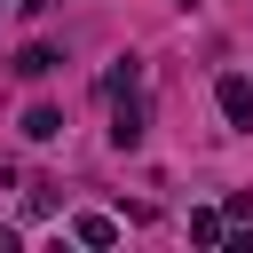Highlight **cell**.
Here are the masks:
<instances>
[{"mask_svg": "<svg viewBox=\"0 0 253 253\" xmlns=\"http://www.w3.org/2000/svg\"><path fill=\"white\" fill-rule=\"evenodd\" d=\"M55 63H63V47H47V40H32V47L16 55V71H24V79H47Z\"/></svg>", "mask_w": 253, "mask_h": 253, "instance_id": "cell-4", "label": "cell"}, {"mask_svg": "<svg viewBox=\"0 0 253 253\" xmlns=\"http://www.w3.org/2000/svg\"><path fill=\"white\" fill-rule=\"evenodd\" d=\"M24 134H32V142H55V134H63V111H55V103H32V111H24Z\"/></svg>", "mask_w": 253, "mask_h": 253, "instance_id": "cell-5", "label": "cell"}, {"mask_svg": "<svg viewBox=\"0 0 253 253\" xmlns=\"http://www.w3.org/2000/svg\"><path fill=\"white\" fill-rule=\"evenodd\" d=\"M71 237L103 253V245H119V221H111V213H71Z\"/></svg>", "mask_w": 253, "mask_h": 253, "instance_id": "cell-3", "label": "cell"}, {"mask_svg": "<svg viewBox=\"0 0 253 253\" xmlns=\"http://www.w3.org/2000/svg\"><path fill=\"white\" fill-rule=\"evenodd\" d=\"M190 237H198V245H221L229 221H221V213H190Z\"/></svg>", "mask_w": 253, "mask_h": 253, "instance_id": "cell-6", "label": "cell"}, {"mask_svg": "<svg viewBox=\"0 0 253 253\" xmlns=\"http://www.w3.org/2000/svg\"><path fill=\"white\" fill-rule=\"evenodd\" d=\"M8 8H16V16H40V8H47V0H8Z\"/></svg>", "mask_w": 253, "mask_h": 253, "instance_id": "cell-8", "label": "cell"}, {"mask_svg": "<svg viewBox=\"0 0 253 253\" xmlns=\"http://www.w3.org/2000/svg\"><path fill=\"white\" fill-rule=\"evenodd\" d=\"M111 103V150H142V87H119V95H103Z\"/></svg>", "mask_w": 253, "mask_h": 253, "instance_id": "cell-1", "label": "cell"}, {"mask_svg": "<svg viewBox=\"0 0 253 253\" xmlns=\"http://www.w3.org/2000/svg\"><path fill=\"white\" fill-rule=\"evenodd\" d=\"M221 221H253V190H229V206H221Z\"/></svg>", "mask_w": 253, "mask_h": 253, "instance_id": "cell-7", "label": "cell"}, {"mask_svg": "<svg viewBox=\"0 0 253 253\" xmlns=\"http://www.w3.org/2000/svg\"><path fill=\"white\" fill-rule=\"evenodd\" d=\"M182 8H190V0H182Z\"/></svg>", "mask_w": 253, "mask_h": 253, "instance_id": "cell-9", "label": "cell"}, {"mask_svg": "<svg viewBox=\"0 0 253 253\" xmlns=\"http://www.w3.org/2000/svg\"><path fill=\"white\" fill-rule=\"evenodd\" d=\"M213 103H221V119H229L237 134H253V79H245V71H221V79H213Z\"/></svg>", "mask_w": 253, "mask_h": 253, "instance_id": "cell-2", "label": "cell"}]
</instances>
